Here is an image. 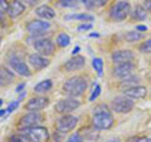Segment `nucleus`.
<instances>
[{"label": "nucleus", "mask_w": 151, "mask_h": 142, "mask_svg": "<svg viewBox=\"0 0 151 142\" xmlns=\"http://www.w3.org/2000/svg\"><path fill=\"white\" fill-rule=\"evenodd\" d=\"M135 70V64L130 62V63H122V64H116V67L113 68V74L119 78H126L129 75L132 74V72Z\"/></svg>", "instance_id": "obj_16"}, {"label": "nucleus", "mask_w": 151, "mask_h": 142, "mask_svg": "<svg viewBox=\"0 0 151 142\" xmlns=\"http://www.w3.org/2000/svg\"><path fill=\"white\" fill-rule=\"evenodd\" d=\"M140 82V77H137V75H134V74H131L129 75V77H126L122 79V82H121V87L124 88V89H127V88H131V87H135V86H137Z\"/></svg>", "instance_id": "obj_24"}, {"label": "nucleus", "mask_w": 151, "mask_h": 142, "mask_svg": "<svg viewBox=\"0 0 151 142\" xmlns=\"http://www.w3.org/2000/svg\"><path fill=\"white\" fill-rule=\"evenodd\" d=\"M108 142H120L119 140H111V141H108Z\"/></svg>", "instance_id": "obj_48"}, {"label": "nucleus", "mask_w": 151, "mask_h": 142, "mask_svg": "<svg viewBox=\"0 0 151 142\" xmlns=\"http://www.w3.org/2000/svg\"><path fill=\"white\" fill-rule=\"evenodd\" d=\"M14 79V73L5 67H0V87L12 83Z\"/></svg>", "instance_id": "obj_20"}, {"label": "nucleus", "mask_w": 151, "mask_h": 142, "mask_svg": "<svg viewBox=\"0 0 151 142\" xmlns=\"http://www.w3.org/2000/svg\"><path fill=\"white\" fill-rule=\"evenodd\" d=\"M25 10V5L20 0H13L9 3V9H8V15L10 18H17L22 15Z\"/></svg>", "instance_id": "obj_18"}, {"label": "nucleus", "mask_w": 151, "mask_h": 142, "mask_svg": "<svg viewBox=\"0 0 151 142\" xmlns=\"http://www.w3.org/2000/svg\"><path fill=\"white\" fill-rule=\"evenodd\" d=\"M65 20H82V22H93L94 16L87 13H79V14H69L64 16Z\"/></svg>", "instance_id": "obj_23"}, {"label": "nucleus", "mask_w": 151, "mask_h": 142, "mask_svg": "<svg viewBox=\"0 0 151 142\" xmlns=\"http://www.w3.org/2000/svg\"><path fill=\"white\" fill-rule=\"evenodd\" d=\"M3 106V99H0V107Z\"/></svg>", "instance_id": "obj_49"}, {"label": "nucleus", "mask_w": 151, "mask_h": 142, "mask_svg": "<svg viewBox=\"0 0 151 142\" xmlns=\"http://www.w3.org/2000/svg\"><path fill=\"white\" fill-rule=\"evenodd\" d=\"M19 102H20V101H19V99H17V101H13L10 105L8 106V108H6V116L10 115V113H12L14 110H17L18 106H19Z\"/></svg>", "instance_id": "obj_36"}, {"label": "nucleus", "mask_w": 151, "mask_h": 142, "mask_svg": "<svg viewBox=\"0 0 151 142\" xmlns=\"http://www.w3.org/2000/svg\"><path fill=\"white\" fill-rule=\"evenodd\" d=\"M6 117V110H0V117Z\"/></svg>", "instance_id": "obj_45"}, {"label": "nucleus", "mask_w": 151, "mask_h": 142, "mask_svg": "<svg viewBox=\"0 0 151 142\" xmlns=\"http://www.w3.org/2000/svg\"><path fill=\"white\" fill-rule=\"evenodd\" d=\"M78 123V118L72 115H63L62 117L57 121L55 127L57 131L62 132V133H68L72 130L76 128V126Z\"/></svg>", "instance_id": "obj_9"}, {"label": "nucleus", "mask_w": 151, "mask_h": 142, "mask_svg": "<svg viewBox=\"0 0 151 142\" xmlns=\"http://www.w3.org/2000/svg\"><path fill=\"white\" fill-rule=\"evenodd\" d=\"M135 58L134 53L130 49H121L115 50L111 55V59L115 64H122V63H130Z\"/></svg>", "instance_id": "obj_13"}, {"label": "nucleus", "mask_w": 151, "mask_h": 142, "mask_svg": "<svg viewBox=\"0 0 151 142\" xmlns=\"http://www.w3.org/2000/svg\"><path fill=\"white\" fill-rule=\"evenodd\" d=\"M91 37H100V34H98V33H92Z\"/></svg>", "instance_id": "obj_46"}, {"label": "nucleus", "mask_w": 151, "mask_h": 142, "mask_svg": "<svg viewBox=\"0 0 151 142\" xmlns=\"http://www.w3.org/2000/svg\"><path fill=\"white\" fill-rule=\"evenodd\" d=\"M81 1L84 4V5H86V4H88V0H81Z\"/></svg>", "instance_id": "obj_47"}, {"label": "nucleus", "mask_w": 151, "mask_h": 142, "mask_svg": "<svg viewBox=\"0 0 151 142\" xmlns=\"http://www.w3.org/2000/svg\"><path fill=\"white\" fill-rule=\"evenodd\" d=\"M79 50H81V47H74V48H73V50H72V54L73 55H77L78 53H79Z\"/></svg>", "instance_id": "obj_44"}, {"label": "nucleus", "mask_w": 151, "mask_h": 142, "mask_svg": "<svg viewBox=\"0 0 151 142\" xmlns=\"http://www.w3.org/2000/svg\"><path fill=\"white\" fill-rule=\"evenodd\" d=\"M19 131H20V133L28 136L30 142H49L50 138L48 130L43 126H35L32 128H23Z\"/></svg>", "instance_id": "obj_4"}, {"label": "nucleus", "mask_w": 151, "mask_h": 142, "mask_svg": "<svg viewBox=\"0 0 151 142\" xmlns=\"http://www.w3.org/2000/svg\"><path fill=\"white\" fill-rule=\"evenodd\" d=\"M70 43V37L68 34H65V33H60L57 37V44H58L60 48H65L67 45H69Z\"/></svg>", "instance_id": "obj_26"}, {"label": "nucleus", "mask_w": 151, "mask_h": 142, "mask_svg": "<svg viewBox=\"0 0 151 142\" xmlns=\"http://www.w3.org/2000/svg\"><path fill=\"white\" fill-rule=\"evenodd\" d=\"M59 4L63 8H74L77 6L78 0H59Z\"/></svg>", "instance_id": "obj_33"}, {"label": "nucleus", "mask_w": 151, "mask_h": 142, "mask_svg": "<svg viewBox=\"0 0 151 142\" xmlns=\"http://www.w3.org/2000/svg\"><path fill=\"white\" fill-rule=\"evenodd\" d=\"M1 18H3V15H0V22H1Z\"/></svg>", "instance_id": "obj_50"}, {"label": "nucleus", "mask_w": 151, "mask_h": 142, "mask_svg": "<svg viewBox=\"0 0 151 142\" xmlns=\"http://www.w3.org/2000/svg\"><path fill=\"white\" fill-rule=\"evenodd\" d=\"M65 142H83V136L81 133H78V132H76V133L70 135Z\"/></svg>", "instance_id": "obj_34"}, {"label": "nucleus", "mask_w": 151, "mask_h": 142, "mask_svg": "<svg viewBox=\"0 0 151 142\" xmlns=\"http://www.w3.org/2000/svg\"><path fill=\"white\" fill-rule=\"evenodd\" d=\"M24 88H25V83H22V84H19V86L17 87L15 91H17V93H20V92H24V91H23Z\"/></svg>", "instance_id": "obj_43"}, {"label": "nucleus", "mask_w": 151, "mask_h": 142, "mask_svg": "<svg viewBox=\"0 0 151 142\" xmlns=\"http://www.w3.org/2000/svg\"><path fill=\"white\" fill-rule=\"evenodd\" d=\"M52 87H53V82L50 79H45V80H42L38 84L34 86V92L38 93V94H43V93H47L49 92Z\"/></svg>", "instance_id": "obj_22"}, {"label": "nucleus", "mask_w": 151, "mask_h": 142, "mask_svg": "<svg viewBox=\"0 0 151 142\" xmlns=\"http://www.w3.org/2000/svg\"><path fill=\"white\" fill-rule=\"evenodd\" d=\"M142 6L146 9V11H150L151 13V0H145Z\"/></svg>", "instance_id": "obj_41"}, {"label": "nucleus", "mask_w": 151, "mask_h": 142, "mask_svg": "<svg viewBox=\"0 0 151 142\" xmlns=\"http://www.w3.org/2000/svg\"><path fill=\"white\" fill-rule=\"evenodd\" d=\"M130 15L132 20H145L147 18V11H146V9L142 5H136L134 10H131Z\"/></svg>", "instance_id": "obj_21"}, {"label": "nucleus", "mask_w": 151, "mask_h": 142, "mask_svg": "<svg viewBox=\"0 0 151 142\" xmlns=\"http://www.w3.org/2000/svg\"><path fill=\"white\" fill-rule=\"evenodd\" d=\"M20 1L24 4V5H28V6H34L39 3V0H20Z\"/></svg>", "instance_id": "obj_38"}, {"label": "nucleus", "mask_w": 151, "mask_h": 142, "mask_svg": "<svg viewBox=\"0 0 151 142\" xmlns=\"http://www.w3.org/2000/svg\"><path fill=\"white\" fill-rule=\"evenodd\" d=\"M49 28H50V23L43 20V19H34V20H32L27 24V30L30 34L35 35V38H39L42 34H44Z\"/></svg>", "instance_id": "obj_10"}, {"label": "nucleus", "mask_w": 151, "mask_h": 142, "mask_svg": "<svg viewBox=\"0 0 151 142\" xmlns=\"http://www.w3.org/2000/svg\"><path fill=\"white\" fill-rule=\"evenodd\" d=\"M101 86L100 84H96L94 86V88H93V91H92V93H91V96H89V101L91 102H93V101H96V99L98 98V96L101 94Z\"/></svg>", "instance_id": "obj_31"}, {"label": "nucleus", "mask_w": 151, "mask_h": 142, "mask_svg": "<svg viewBox=\"0 0 151 142\" xmlns=\"http://www.w3.org/2000/svg\"><path fill=\"white\" fill-rule=\"evenodd\" d=\"M92 67L97 72V74L100 75V77H102L103 75V59L102 58H93Z\"/></svg>", "instance_id": "obj_27"}, {"label": "nucleus", "mask_w": 151, "mask_h": 142, "mask_svg": "<svg viewBox=\"0 0 151 142\" xmlns=\"http://www.w3.org/2000/svg\"><path fill=\"white\" fill-rule=\"evenodd\" d=\"M93 25H92V23H84V24H81L78 27V32H84V30H89V29H92Z\"/></svg>", "instance_id": "obj_37"}, {"label": "nucleus", "mask_w": 151, "mask_h": 142, "mask_svg": "<svg viewBox=\"0 0 151 142\" xmlns=\"http://www.w3.org/2000/svg\"><path fill=\"white\" fill-rule=\"evenodd\" d=\"M42 121H43V116H42L40 112H29L19 120L18 127H19V130L32 128V127L38 126Z\"/></svg>", "instance_id": "obj_8"}, {"label": "nucleus", "mask_w": 151, "mask_h": 142, "mask_svg": "<svg viewBox=\"0 0 151 142\" xmlns=\"http://www.w3.org/2000/svg\"><path fill=\"white\" fill-rule=\"evenodd\" d=\"M81 106V102L78 101L77 98H65V99H60L55 103L54 106V110L60 113V115H68L69 112H73L74 110H77V108Z\"/></svg>", "instance_id": "obj_7"}, {"label": "nucleus", "mask_w": 151, "mask_h": 142, "mask_svg": "<svg viewBox=\"0 0 151 142\" xmlns=\"http://www.w3.org/2000/svg\"><path fill=\"white\" fill-rule=\"evenodd\" d=\"M33 47L37 50L38 54L40 55H52L55 50V45L53 43V40L49 38H37L35 42L33 43Z\"/></svg>", "instance_id": "obj_6"}, {"label": "nucleus", "mask_w": 151, "mask_h": 142, "mask_svg": "<svg viewBox=\"0 0 151 142\" xmlns=\"http://www.w3.org/2000/svg\"><path fill=\"white\" fill-rule=\"evenodd\" d=\"M93 127L98 131L101 130H110L115 123V118L112 113L108 110L106 105H100L93 110V117H92Z\"/></svg>", "instance_id": "obj_1"}, {"label": "nucleus", "mask_w": 151, "mask_h": 142, "mask_svg": "<svg viewBox=\"0 0 151 142\" xmlns=\"http://www.w3.org/2000/svg\"><path fill=\"white\" fill-rule=\"evenodd\" d=\"M8 9H9V1L8 0H0V15L8 14Z\"/></svg>", "instance_id": "obj_35"}, {"label": "nucleus", "mask_w": 151, "mask_h": 142, "mask_svg": "<svg viewBox=\"0 0 151 142\" xmlns=\"http://www.w3.org/2000/svg\"><path fill=\"white\" fill-rule=\"evenodd\" d=\"M136 30H137V32H146V30H147V27H146V25H136Z\"/></svg>", "instance_id": "obj_42"}, {"label": "nucleus", "mask_w": 151, "mask_h": 142, "mask_svg": "<svg viewBox=\"0 0 151 142\" xmlns=\"http://www.w3.org/2000/svg\"><path fill=\"white\" fill-rule=\"evenodd\" d=\"M84 64H86V58L83 55H73L64 63V69L68 72H74V70L82 69Z\"/></svg>", "instance_id": "obj_14"}, {"label": "nucleus", "mask_w": 151, "mask_h": 142, "mask_svg": "<svg viewBox=\"0 0 151 142\" xmlns=\"http://www.w3.org/2000/svg\"><path fill=\"white\" fill-rule=\"evenodd\" d=\"M9 142H30V140L23 133H15L9 138Z\"/></svg>", "instance_id": "obj_30"}, {"label": "nucleus", "mask_w": 151, "mask_h": 142, "mask_svg": "<svg viewBox=\"0 0 151 142\" xmlns=\"http://www.w3.org/2000/svg\"><path fill=\"white\" fill-rule=\"evenodd\" d=\"M28 62L35 70H40L49 65V60L44 55H40L38 53H33L28 57Z\"/></svg>", "instance_id": "obj_15"}, {"label": "nucleus", "mask_w": 151, "mask_h": 142, "mask_svg": "<svg viewBox=\"0 0 151 142\" xmlns=\"http://www.w3.org/2000/svg\"><path fill=\"white\" fill-rule=\"evenodd\" d=\"M84 131V138L86 140H96L97 137H98V130L97 128H94V127H87V128H83Z\"/></svg>", "instance_id": "obj_28"}, {"label": "nucleus", "mask_w": 151, "mask_h": 142, "mask_svg": "<svg viewBox=\"0 0 151 142\" xmlns=\"http://www.w3.org/2000/svg\"><path fill=\"white\" fill-rule=\"evenodd\" d=\"M49 105V99L43 96H35L32 97L29 101L25 103L24 108L29 112H39Z\"/></svg>", "instance_id": "obj_11"}, {"label": "nucleus", "mask_w": 151, "mask_h": 142, "mask_svg": "<svg viewBox=\"0 0 151 142\" xmlns=\"http://www.w3.org/2000/svg\"><path fill=\"white\" fill-rule=\"evenodd\" d=\"M139 50L142 54H150L151 53V38L150 39H146L145 42H142V43L140 44Z\"/></svg>", "instance_id": "obj_29"}, {"label": "nucleus", "mask_w": 151, "mask_h": 142, "mask_svg": "<svg viewBox=\"0 0 151 142\" xmlns=\"http://www.w3.org/2000/svg\"><path fill=\"white\" fill-rule=\"evenodd\" d=\"M88 87V82L83 75H74L67 79L63 84V92L70 98H77L86 92Z\"/></svg>", "instance_id": "obj_2"}, {"label": "nucleus", "mask_w": 151, "mask_h": 142, "mask_svg": "<svg viewBox=\"0 0 151 142\" xmlns=\"http://www.w3.org/2000/svg\"><path fill=\"white\" fill-rule=\"evenodd\" d=\"M35 14L39 18L43 19V20H50V19H53L55 16L54 9L52 8V6H49V5H45V4L38 6L35 9Z\"/></svg>", "instance_id": "obj_19"}, {"label": "nucleus", "mask_w": 151, "mask_h": 142, "mask_svg": "<svg viewBox=\"0 0 151 142\" xmlns=\"http://www.w3.org/2000/svg\"><path fill=\"white\" fill-rule=\"evenodd\" d=\"M108 1V0H88V4L87 5L89 8H100L103 6Z\"/></svg>", "instance_id": "obj_32"}, {"label": "nucleus", "mask_w": 151, "mask_h": 142, "mask_svg": "<svg viewBox=\"0 0 151 142\" xmlns=\"http://www.w3.org/2000/svg\"><path fill=\"white\" fill-rule=\"evenodd\" d=\"M134 107H135V102L126 96L116 97V98H113L112 102H111V110L113 112L122 113V115L130 113L132 110H134Z\"/></svg>", "instance_id": "obj_5"}, {"label": "nucleus", "mask_w": 151, "mask_h": 142, "mask_svg": "<svg viewBox=\"0 0 151 142\" xmlns=\"http://www.w3.org/2000/svg\"><path fill=\"white\" fill-rule=\"evenodd\" d=\"M9 65L17 74L22 75V77H29L30 75V69L27 65V63L23 59L18 58V57H13L9 59Z\"/></svg>", "instance_id": "obj_12"}, {"label": "nucleus", "mask_w": 151, "mask_h": 142, "mask_svg": "<svg viewBox=\"0 0 151 142\" xmlns=\"http://www.w3.org/2000/svg\"><path fill=\"white\" fill-rule=\"evenodd\" d=\"M63 135H64V133H62V132L55 131V132H54V135H53L54 142H60V141H62V137H63Z\"/></svg>", "instance_id": "obj_39"}, {"label": "nucleus", "mask_w": 151, "mask_h": 142, "mask_svg": "<svg viewBox=\"0 0 151 142\" xmlns=\"http://www.w3.org/2000/svg\"><path fill=\"white\" fill-rule=\"evenodd\" d=\"M131 4L127 0H119L110 9V18L115 22H122L130 15Z\"/></svg>", "instance_id": "obj_3"}, {"label": "nucleus", "mask_w": 151, "mask_h": 142, "mask_svg": "<svg viewBox=\"0 0 151 142\" xmlns=\"http://www.w3.org/2000/svg\"><path fill=\"white\" fill-rule=\"evenodd\" d=\"M134 142H151L150 137H145V136H141V137H135Z\"/></svg>", "instance_id": "obj_40"}, {"label": "nucleus", "mask_w": 151, "mask_h": 142, "mask_svg": "<svg viewBox=\"0 0 151 142\" xmlns=\"http://www.w3.org/2000/svg\"><path fill=\"white\" fill-rule=\"evenodd\" d=\"M144 38V34L140 33L137 30H131V32H127L125 34V39L129 42V43H134V42H139Z\"/></svg>", "instance_id": "obj_25"}, {"label": "nucleus", "mask_w": 151, "mask_h": 142, "mask_svg": "<svg viewBox=\"0 0 151 142\" xmlns=\"http://www.w3.org/2000/svg\"><path fill=\"white\" fill-rule=\"evenodd\" d=\"M124 96L131 98L132 101L134 99H142L147 96V89L142 86H135V87L124 89Z\"/></svg>", "instance_id": "obj_17"}]
</instances>
